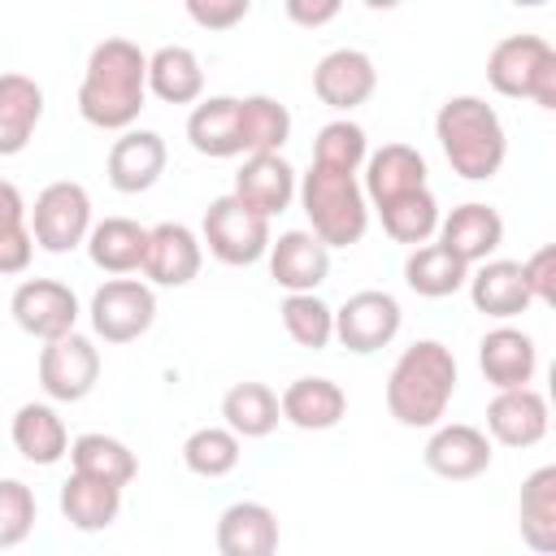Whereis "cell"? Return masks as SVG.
Wrapping results in <instances>:
<instances>
[{
    "label": "cell",
    "instance_id": "obj_1",
    "mask_svg": "<svg viewBox=\"0 0 556 556\" xmlns=\"http://www.w3.org/2000/svg\"><path fill=\"white\" fill-rule=\"evenodd\" d=\"M148 100V52L130 39H104L91 48L83 83H78V113L96 130H130Z\"/></svg>",
    "mask_w": 556,
    "mask_h": 556
},
{
    "label": "cell",
    "instance_id": "obj_2",
    "mask_svg": "<svg viewBox=\"0 0 556 556\" xmlns=\"http://www.w3.org/2000/svg\"><path fill=\"white\" fill-rule=\"evenodd\" d=\"M456 395V356L439 339H417L400 352L387 374V413L408 430L443 426V413Z\"/></svg>",
    "mask_w": 556,
    "mask_h": 556
},
{
    "label": "cell",
    "instance_id": "obj_3",
    "mask_svg": "<svg viewBox=\"0 0 556 556\" xmlns=\"http://www.w3.org/2000/svg\"><path fill=\"white\" fill-rule=\"evenodd\" d=\"M434 139H439L452 174H460L469 182L495 178L508 156L504 122L482 96H447L434 113Z\"/></svg>",
    "mask_w": 556,
    "mask_h": 556
},
{
    "label": "cell",
    "instance_id": "obj_4",
    "mask_svg": "<svg viewBox=\"0 0 556 556\" xmlns=\"http://www.w3.org/2000/svg\"><path fill=\"white\" fill-rule=\"evenodd\" d=\"M295 195L308 213L313 235L326 248H352L365 239L369 230V204L365 191L356 182V174H339L326 165H308V174H300Z\"/></svg>",
    "mask_w": 556,
    "mask_h": 556
},
{
    "label": "cell",
    "instance_id": "obj_5",
    "mask_svg": "<svg viewBox=\"0 0 556 556\" xmlns=\"http://www.w3.org/2000/svg\"><path fill=\"white\" fill-rule=\"evenodd\" d=\"M486 83L508 100L556 109V52L543 35H504L486 52Z\"/></svg>",
    "mask_w": 556,
    "mask_h": 556
},
{
    "label": "cell",
    "instance_id": "obj_6",
    "mask_svg": "<svg viewBox=\"0 0 556 556\" xmlns=\"http://www.w3.org/2000/svg\"><path fill=\"white\" fill-rule=\"evenodd\" d=\"M30 226V239L43 248V252H74L78 243H87L91 235V195L83 182H48L39 195H35V208L26 217Z\"/></svg>",
    "mask_w": 556,
    "mask_h": 556
},
{
    "label": "cell",
    "instance_id": "obj_7",
    "mask_svg": "<svg viewBox=\"0 0 556 556\" xmlns=\"http://www.w3.org/2000/svg\"><path fill=\"white\" fill-rule=\"evenodd\" d=\"M200 243H208V252L222 265H256L269 252L274 235H269V222L256 217L252 208H243L235 195H217L204 208Z\"/></svg>",
    "mask_w": 556,
    "mask_h": 556
},
{
    "label": "cell",
    "instance_id": "obj_8",
    "mask_svg": "<svg viewBox=\"0 0 556 556\" xmlns=\"http://www.w3.org/2000/svg\"><path fill=\"white\" fill-rule=\"evenodd\" d=\"M87 313H91V330L104 343H130V339H139V334L152 330V321H156V295L139 278H109L104 287H96Z\"/></svg>",
    "mask_w": 556,
    "mask_h": 556
},
{
    "label": "cell",
    "instance_id": "obj_9",
    "mask_svg": "<svg viewBox=\"0 0 556 556\" xmlns=\"http://www.w3.org/2000/svg\"><path fill=\"white\" fill-rule=\"evenodd\" d=\"M100 382V348L87 334H61L39 352V387L56 404H78Z\"/></svg>",
    "mask_w": 556,
    "mask_h": 556
},
{
    "label": "cell",
    "instance_id": "obj_10",
    "mask_svg": "<svg viewBox=\"0 0 556 556\" xmlns=\"http://www.w3.org/2000/svg\"><path fill=\"white\" fill-rule=\"evenodd\" d=\"M400 300L391 291H356L348 295L339 308H334V339L356 352V356H369L378 348H387L395 334H400Z\"/></svg>",
    "mask_w": 556,
    "mask_h": 556
},
{
    "label": "cell",
    "instance_id": "obj_11",
    "mask_svg": "<svg viewBox=\"0 0 556 556\" xmlns=\"http://www.w3.org/2000/svg\"><path fill=\"white\" fill-rule=\"evenodd\" d=\"M9 313H13V321L30 339L52 343L61 334H74V326H78V295L65 282H56V278H26V282H17V291L9 300Z\"/></svg>",
    "mask_w": 556,
    "mask_h": 556
},
{
    "label": "cell",
    "instance_id": "obj_12",
    "mask_svg": "<svg viewBox=\"0 0 556 556\" xmlns=\"http://www.w3.org/2000/svg\"><path fill=\"white\" fill-rule=\"evenodd\" d=\"M265 256H269V278L287 295H313L330 278V248L313 230H282Z\"/></svg>",
    "mask_w": 556,
    "mask_h": 556
},
{
    "label": "cell",
    "instance_id": "obj_13",
    "mask_svg": "<svg viewBox=\"0 0 556 556\" xmlns=\"http://www.w3.org/2000/svg\"><path fill=\"white\" fill-rule=\"evenodd\" d=\"M491 439L478 430V426H465V421H447V426H434V434L426 439V469L434 478H447V482H469L478 473L491 469Z\"/></svg>",
    "mask_w": 556,
    "mask_h": 556
},
{
    "label": "cell",
    "instance_id": "obj_14",
    "mask_svg": "<svg viewBox=\"0 0 556 556\" xmlns=\"http://www.w3.org/2000/svg\"><path fill=\"white\" fill-rule=\"evenodd\" d=\"M500 243H504V217L482 200L456 204L447 217H439V248H447L469 269L491 261V252Z\"/></svg>",
    "mask_w": 556,
    "mask_h": 556
},
{
    "label": "cell",
    "instance_id": "obj_15",
    "mask_svg": "<svg viewBox=\"0 0 556 556\" xmlns=\"http://www.w3.org/2000/svg\"><path fill=\"white\" fill-rule=\"evenodd\" d=\"M374 87H378V70L361 48H334L313 70V96L339 113L365 104L374 96Z\"/></svg>",
    "mask_w": 556,
    "mask_h": 556
},
{
    "label": "cell",
    "instance_id": "obj_16",
    "mask_svg": "<svg viewBox=\"0 0 556 556\" xmlns=\"http://www.w3.org/2000/svg\"><path fill=\"white\" fill-rule=\"evenodd\" d=\"M204 265V243L191 226L182 222H161L148 230V252H143V274L156 287H187Z\"/></svg>",
    "mask_w": 556,
    "mask_h": 556
},
{
    "label": "cell",
    "instance_id": "obj_17",
    "mask_svg": "<svg viewBox=\"0 0 556 556\" xmlns=\"http://www.w3.org/2000/svg\"><path fill=\"white\" fill-rule=\"evenodd\" d=\"M547 400L534 387H513V391H495V400L486 404V434L504 447H534L547 434Z\"/></svg>",
    "mask_w": 556,
    "mask_h": 556
},
{
    "label": "cell",
    "instance_id": "obj_18",
    "mask_svg": "<svg viewBox=\"0 0 556 556\" xmlns=\"http://www.w3.org/2000/svg\"><path fill=\"white\" fill-rule=\"evenodd\" d=\"M165 139L156 130H122V139H113L109 148V182L122 195H139L148 187H156V178L165 174Z\"/></svg>",
    "mask_w": 556,
    "mask_h": 556
},
{
    "label": "cell",
    "instance_id": "obj_19",
    "mask_svg": "<svg viewBox=\"0 0 556 556\" xmlns=\"http://www.w3.org/2000/svg\"><path fill=\"white\" fill-rule=\"evenodd\" d=\"M478 369L495 391H513V387H530L534 369H539V348L526 330L517 326H495L482 334L478 343Z\"/></svg>",
    "mask_w": 556,
    "mask_h": 556
},
{
    "label": "cell",
    "instance_id": "obj_20",
    "mask_svg": "<svg viewBox=\"0 0 556 556\" xmlns=\"http://www.w3.org/2000/svg\"><path fill=\"white\" fill-rule=\"evenodd\" d=\"M426 187V156L408 143H382L374 156H365V204L382 208L400 195H413Z\"/></svg>",
    "mask_w": 556,
    "mask_h": 556
},
{
    "label": "cell",
    "instance_id": "obj_21",
    "mask_svg": "<svg viewBox=\"0 0 556 556\" xmlns=\"http://www.w3.org/2000/svg\"><path fill=\"white\" fill-rule=\"evenodd\" d=\"M295 169L287 165V156L282 152H274V156H248L243 165H239V174H235V200L243 204V208H252L256 217H274V213H282L291 200H295Z\"/></svg>",
    "mask_w": 556,
    "mask_h": 556
},
{
    "label": "cell",
    "instance_id": "obj_22",
    "mask_svg": "<svg viewBox=\"0 0 556 556\" xmlns=\"http://www.w3.org/2000/svg\"><path fill=\"white\" fill-rule=\"evenodd\" d=\"M217 556H278V517L256 500H239L217 517Z\"/></svg>",
    "mask_w": 556,
    "mask_h": 556
},
{
    "label": "cell",
    "instance_id": "obj_23",
    "mask_svg": "<svg viewBox=\"0 0 556 556\" xmlns=\"http://www.w3.org/2000/svg\"><path fill=\"white\" fill-rule=\"evenodd\" d=\"M465 287H469L473 308L486 317H500V321H508L534 304L526 291V278H521V261H482L478 269H469Z\"/></svg>",
    "mask_w": 556,
    "mask_h": 556
},
{
    "label": "cell",
    "instance_id": "obj_24",
    "mask_svg": "<svg viewBox=\"0 0 556 556\" xmlns=\"http://www.w3.org/2000/svg\"><path fill=\"white\" fill-rule=\"evenodd\" d=\"M278 413L295 430H330V426L343 421L348 395H343V387L334 378H295L278 395Z\"/></svg>",
    "mask_w": 556,
    "mask_h": 556
},
{
    "label": "cell",
    "instance_id": "obj_25",
    "mask_svg": "<svg viewBox=\"0 0 556 556\" xmlns=\"http://www.w3.org/2000/svg\"><path fill=\"white\" fill-rule=\"evenodd\" d=\"M43 117V87L26 74H0V156L26 152Z\"/></svg>",
    "mask_w": 556,
    "mask_h": 556
},
{
    "label": "cell",
    "instance_id": "obj_26",
    "mask_svg": "<svg viewBox=\"0 0 556 556\" xmlns=\"http://www.w3.org/2000/svg\"><path fill=\"white\" fill-rule=\"evenodd\" d=\"M187 143L200 156L226 161V156H243V139H239V96H208L191 109L187 117Z\"/></svg>",
    "mask_w": 556,
    "mask_h": 556
},
{
    "label": "cell",
    "instance_id": "obj_27",
    "mask_svg": "<svg viewBox=\"0 0 556 556\" xmlns=\"http://www.w3.org/2000/svg\"><path fill=\"white\" fill-rule=\"evenodd\" d=\"M9 434H13L17 456L30 465H56L61 456H70V434L52 404H22L13 413Z\"/></svg>",
    "mask_w": 556,
    "mask_h": 556
},
{
    "label": "cell",
    "instance_id": "obj_28",
    "mask_svg": "<svg viewBox=\"0 0 556 556\" xmlns=\"http://www.w3.org/2000/svg\"><path fill=\"white\" fill-rule=\"evenodd\" d=\"M517 526H521V539L530 552H539V556L556 552V465H543L521 482Z\"/></svg>",
    "mask_w": 556,
    "mask_h": 556
},
{
    "label": "cell",
    "instance_id": "obj_29",
    "mask_svg": "<svg viewBox=\"0 0 556 556\" xmlns=\"http://www.w3.org/2000/svg\"><path fill=\"white\" fill-rule=\"evenodd\" d=\"M148 91L165 104H195L204 96L200 56L187 43H165L148 56Z\"/></svg>",
    "mask_w": 556,
    "mask_h": 556
},
{
    "label": "cell",
    "instance_id": "obj_30",
    "mask_svg": "<svg viewBox=\"0 0 556 556\" xmlns=\"http://www.w3.org/2000/svg\"><path fill=\"white\" fill-rule=\"evenodd\" d=\"M143 252H148V226H139L130 217H104L87 235V256L104 274H135V269H143Z\"/></svg>",
    "mask_w": 556,
    "mask_h": 556
},
{
    "label": "cell",
    "instance_id": "obj_31",
    "mask_svg": "<svg viewBox=\"0 0 556 556\" xmlns=\"http://www.w3.org/2000/svg\"><path fill=\"white\" fill-rule=\"evenodd\" d=\"M122 513V491L109 486V482H96V478H83V473H70L61 482V517L83 530V534H96V530H109Z\"/></svg>",
    "mask_w": 556,
    "mask_h": 556
},
{
    "label": "cell",
    "instance_id": "obj_32",
    "mask_svg": "<svg viewBox=\"0 0 556 556\" xmlns=\"http://www.w3.org/2000/svg\"><path fill=\"white\" fill-rule=\"evenodd\" d=\"M70 465H74V473H83V478H96V482H109V486H126V482H135V473H139V460H135V452L122 443V439H113V434H78L74 443H70Z\"/></svg>",
    "mask_w": 556,
    "mask_h": 556
},
{
    "label": "cell",
    "instance_id": "obj_33",
    "mask_svg": "<svg viewBox=\"0 0 556 556\" xmlns=\"http://www.w3.org/2000/svg\"><path fill=\"white\" fill-rule=\"evenodd\" d=\"M222 417H226V430L235 439H265L278 430L282 413H278V395L274 387L265 382H235L226 395H222Z\"/></svg>",
    "mask_w": 556,
    "mask_h": 556
},
{
    "label": "cell",
    "instance_id": "obj_34",
    "mask_svg": "<svg viewBox=\"0 0 556 556\" xmlns=\"http://www.w3.org/2000/svg\"><path fill=\"white\" fill-rule=\"evenodd\" d=\"M239 139L248 156H274L291 139V113L274 96H243L239 100Z\"/></svg>",
    "mask_w": 556,
    "mask_h": 556
},
{
    "label": "cell",
    "instance_id": "obj_35",
    "mask_svg": "<svg viewBox=\"0 0 556 556\" xmlns=\"http://www.w3.org/2000/svg\"><path fill=\"white\" fill-rule=\"evenodd\" d=\"M404 282L426 295V300H443V295H456L465 282H469V265H460L447 248L439 243H421L408 252L404 261Z\"/></svg>",
    "mask_w": 556,
    "mask_h": 556
},
{
    "label": "cell",
    "instance_id": "obj_36",
    "mask_svg": "<svg viewBox=\"0 0 556 556\" xmlns=\"http://www.w3.org/2000/svg\"><path fill=\"white\" fill-rule=\"evenodd\" d=\"M378 217H382V230H387L395 243H408V248H421L430 235H439V200L430 195V187L382 204Z\"/></svg>",
    "mask_w": 556,
    "mask_h": 556
},
{
    "label": "cell",
    "instance_id": "obj_37",
    "mask_svg": "<svg viewBox=\"0 0 556 556\" xmlns=\"http://www.w3.org/2000/svg\"><path fill=\"white\" fill-rule=\"evenodd\" d=\"M30 256L35 239L26 226V200L9 178H0V274H26Z\"/></svg>",
    "mask_w": 556,
    "mask_h": 556
},
{
    "label": "cell",
    "instance_id": "obj_38",
    "mask_svg": "<svg viewBox=\"0 0 556 556\" xmlns=\"http://www.w3.org/2000/svg\"><path fill=\"white\" fill-rule=\"evenodd\" d=\"M239 439L226 430V426H200L187 434L182 443V465L200 478H226L235 465H239Z\"/></svg>",
    "mask_w": 556,
    "mask_h": 556
},
{
    "label": "cell",
    "instance_id": "obj_39",
    "mask_svg": "<svg viewBox=\"0 0 556 556\" xmlns=\"http://www.w3.org/2000/svg\"><path fill=\"white\" fill-rule=\"evenodd\" d=\"M278 313H282V330L308 352H321L334 339V308L317 291L313 295H287Z\"/></svg>",
    "mask_w": 556,
    "mask_h": 556
},
{
    "label": "cell",
    "instance_id": "obj_40",
    "mask_svg": "<svg viewBox=\"0 0 556 556\" xmlns=\"http://www.w3.org/2000/svg\"><path fill=\"white\" fill-rule=\"evenodd\" d=\"M369 156V139L356 122L339 117V122H326L313 139V165H326V169H339V174H356Z\"/></svg>",
    "mask_w": 556,
    "mask_h": 556
},
{
    "label": "cell",
    "instance_id": "obj_41",
    "mask_svg": "<svg viewBox=\"0 0 556 556\" xmlns=\"http://www.w3.org/2000/svg\"><path fill=\"white\" fill-rule=\"evenodd\" d=\"M35 530V491L22 478H0V552Z\"/></svg>",
    "mask_w": 556,
    "mask_h": 556
},
{
    "label": "cell",
    "instance_id": "obj_42",
    "mask_svg": "<svg viewBox=\"0 0 556 556\" xmlns=\"http://www.w3.org/2000/svg\"><path fill=\"white\" fill-rule=\"evenodd\" d=\"M521 278H526V291H530V300H539V304H556V248L552 243H543L534 256H526L521 261Z\"/></svg>",
    "mask_w": 556,
    "mask_h": 556
},
{
    "label": "cell",
    "instance_id": "obj_43",
    "mask_svg": "<svg viewBox=\"0 0 556 556\" xmlns=\"http://www.w3.org/2000/svg\"><path fill=\"white\" fill-rule=\"evenodd\" d=\"M252 13L248 0H187V17L204 30H230Z\"/></svg>",
    "mask_w": 556,
    "mask_h": 556
},
{
    "label": "cell",
    "instance_id": "obj_44",
    "mask_svg": "<svg viewBox=\"0 0 556 556\" xmlns=\"http://www.w3.org/2000/svg\"><path fill=\"white\" fill-rule=\"evenodd\" d=\"M287 17L300 26H326L339 17V0H287Z\"/></svg>",
    "mask_w": 556,
    "mask_h": 556
}]
</instances>
